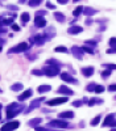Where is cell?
I'll return each mask as SVG.
<instances>
[{
  "label": "cell",
  "mask_w": 116,
  "mask_h": 131,
  "mask_svg": "<svg viewBox=\"0 0 116 131\" xmlns=\"http://www.w3.org/2000/svg\"><path fill=\"white\" fill-rule=\"evenodd\" d=\"M24 105H17L16 102H12V104H9L7 106V118H13V117H16L17 114H20V111L24 109Z\"/></svg>",
  "instance_id": "6da1fadb"
},
{
  "label": "cell",
  "mask_w": 116,
  "mask_h": 131,
  "mask_svg": "<svg viewBox=\"0 0 116 131\" xmlns=\"http://www.w3.org/2000/svg\"><path fill=\"white\" fill-rule=\"evenodd\" d=\"M44 75H46V76H50V77H54L57 76V75L61 73V68L59 67H54V66H48V67H45L44 69Z\"/></svg>",
  "instance_id": "7a4b0ae2"
},
{
  "label": "cell",
  "mask_w": 116,
  "mask_h": 131,
  "mask_svg": "<svg viewBox=\"0 0 116 131\" xmlns=\"http://www.w3.org/2000/svg\"><path fill=\"white\" fill-rule=\"evenodd\" d=\"M28 50H29V46H28V43H26V42H21V43L16 45L15 47H12L11 50L8 51V53H9V54H13V53L18 54V53H22V51H28Z\"/></svg>",
  "instance_id": "3957f363"
},
{
  "label": "cell",
  "mask_w": 116,
  "mask_h": 131,
  "mask_svg": "<svg viewBox=\"0 0 116 131\" xmlns=\"http://www.w3.org/2000/svg\"><path fill=\"white\" fill-rule=\"evenodd\" d=\"M18 126H20L18 121H11V122H7L5 125H3L0 131H15Z\"/></svg>",
  "instance_id": "277c9868"
},
{
  "label": "cell",
  "mask_w": 116,
  "mask_h": 131,
  "mask_svg": "<svg viewBox=\"0 0 116 131\" xmlns=\"http://www.w3.org/2000/svg\"><path fill=\"white\" fill-rule=\"evenodd\" d=\"M49 127H57V129H67L70 127V125L67 122H65V121H50L48 123Z\"/></svg>",
  "instance_id": "5b68a950"
},
{
  "label": "cell",
  "mask_w": 116,
  "mask_h": 131,
  "mask_svg": "<svg viewBox=\"0 0 116 131\" xmlns=\"http://www.w3.org/2000/svg\"><path fill=\"white\" fill-rule=\"evenodd\" d=\"M65 102H67V97H58V98H53V100L46 101V104H48L49 106H55V105L65 104Z\"/></svg>",
  "instance_id": "8992f818"
},
{
  "label": "cell",
  "mask_w": 116,
  "mask_h": 131,
  "mask_svg": "<svg viewBox=\"0 0 116 131\" xmlns=\"http://www.w3.org/2000/svg\"><path fill=\"white\" fill-rule=\"evenodd\" d=\"M45 100L44 97H41V98H37V100H34V101H32V104H30V106L28 107V109L24 111L25 114H28V113H30V111H33V109H36V107H40V104L42 102Z\"/></svg>",
  "instance_id": "52a82bcc"
},
{
  "label": "cell",
  "mask_w": 116,
  "mask_h": 131,
  "mask_svg": "<svg viewBox=\"0 0 116 131\" xmlns=\"http://www.w3.org/2000/svg\"><path fill=\"white\" fill-rule=\"evenodd\" d=\"M103 126L104 127H107V126H112V127H115V113L108 114L107 117H106V119L103 122Z\"/></svg>",
  "instance_id": "ba28073f"
},
{
  "label": "cell",
  "mask_w": 116,
  "mask_h": 131,
  "mask_svg": "<svg viewBox=\"0 0 116 131\" xmlns=\"http://www.w3.org/2000/svg\"><path fill=\"white\" fill-rule=\"evenodd\" d=\"M59 75H61V79H62L63 81H66V83H71V84H78V81L71 76V75H69L67 72H61Z\"/></svg>",
  "instance_id": "9c48e42d"
},
{
  "label": "cell",
  "mask_w": 116,
  "mask_h": 131,
  "mask_svg": "<svg viewBox=\"0 0 116 131\" xmlns=\"http://www.w3.org/2000/svg\"><path fill=\"white\" fill-rule=\"evenodd\" d=\"M71 53L74 54V57L75 58H78V59H83V50H82V47H78V46H73L71 47Z\"/></svg>",
  "instance_id": "30bf717a"
},
{
  "label": "cell",
  "mask_w": 116,
  "mask_h": 131,
  "mask_svg": "<svg viewBox=\"0 0 116 131\" xmlns=\"http://www.w3.org/2000/svg\"><path fill=\"white\" fill-rule=\"evenodd\" d=\"M58 93H62V95H65V97L73 96V95H74V92H73L69 87H66V85H61V87H59V88H58Z\"/></svg>",
  "instance_id": "8fae6325"
},
{
  "label": "cell",
  "mask_w": 116,
  "mask_h": 131,
  "mask_svg": "<svg viewBox=\"0 0 116 131\" xmlns=\"http://www.w3.org/2000/svg\"><path fill=\"white\" fill-rule=\"evenodd\" d=\"M34 25L37 28H45L46 26V20L44 18V16H36V18H34Z\"/></svg>",
  "instance_id": "7c38bea8"
},
{
  "label": "cell",
  "mask_w": 116,
  "mask_h": 131,
  "mask_svg": "<svg viewBox=\"0 0 116 131\" xmlns=\"http://www.w3.org/2000/svg\"><path fill=\"white\" fill-rule=\"evenodd\" d=\"M67 32H69V34H79V33L83 32V28L79 25H73L67 29Z\"/></svg>",
  "instance_id": "4fadbf2b"
},
{
  "label": "cell",
  "mask_w": 116,
  "mask_h": 131,
  "mask_svg": "<svg viewBox=\"0 0 116 131\" xmlns=\"http://www.w3.org/2000/svg\"><path fill=\"white\" fill-rule=\"evenodd\" d=\"M32 95H33V91H32V89H26L25 92H22L21 95L17 97V100H18V101H25L26 98H29Z\"/></svg>",
  "instance_id": "5bb4252c"
},
{
  "label": "cell",
  "mask_w": 116,
  "mask_h": 131,
  "mask_svg": "<svg viewBox=\"0 0 116 131\" xmlns=\"http://www.w3.org/2000/svg\"><path fill=\"white\" fill-rule=\"evenodd\" d=\"M81 72L83 73V76L90 77V76H92V75H94L95 69H94V67H85V68H82V69H81Z\"/></svg>",
  "instance_id": "9a60e30c"
},
{
  "label": "cell",
  "mask_w": 116,
  "mask_h": 131,
  "mask_svg": "<svg viewBox=\"0 0 116 131\" xmlns=\"http://www.w3.org/2000/svg\"><path fill=\"white\" fill-rule=\"evenodd\" d=\"M45 41H46V38L44 37V34H37L33 37V42H36L37 45H44Z\"/></svg>",
  "instance_id": "2e32d148"
},
{
  "label": "cell",
  "mask_w": 116,
  "mask_h": 131,
  "mask_svg": "<svg viewBox=\"0 0 116 131\" xmlns=\"http://www.w3.org/2000/svg\"><path fill=\"white\" fill-rule=\"evenodd\" d=\"M54 35H55V30L53 29L52 26H49L48 29H46V33L44 34V37H45L46 39H50V38H53Z\"/></svg>",
  "instance_id": "e0dca14e"
},
{
  "label": "cell",
  "mask_w": 116,
  "mask_h": 131,
  "mask_svg": "<svg viewBox=\"0 0 116 131\" xmlns=\"http://www.w3.org/2000/svg\"><path fill=\"white\" fill-rule=\"evenodd\" d=\"M74 117V113L73 111H70V110H67V111H63V113H59L58 114V118H61V119H63V118H73Z\"/></svg>",
  "instance_id": "ac0fdd59"
},
{
  "label": "cell",
  "mask_w": 116,
  "mask_h": 131,
  "mask_svg": "<svg viewBox=\"0 0 116 131\" xmlns=\"http://www.w3.org/2000/svg\"><path fill=\"white\" fill-rule=\"evenodd\" d=\"M54 18L58 22H65V21H66V17H65V15H63V13H61V12H55L54 13Z\"/></svg>",
  "instance_id": "d6986e66"
},
{
  "label": "cell",
  "mask_w": 116,
  "mask_h": 131,
  "mask_svg": "<svg viewBox=\"0 0 116 131\" xmlns=\"http://www.w3.org/2000/svg\"><path fill=\"white\" fill-rule=\"evenodd\" d=\"M41 122H42V119H41V118H33L32 121L28 122V126H30V127H37Z\"/></svg>",
  "instance_id": "ffe728a7"
},
{
  "label": "cell",
  "mask_w": 116,
  "mask_h": 131,
  "mask_svg": "<svg viewBox=\"0 0 116 131\" xmlns=\"http://www.w3.org/2000/svg\"><path fill=\"white\" fill-rule=\"evenodd\" d=\"M50 89H52L50 85H40L37 88V92L38 93H46V92H50Z\"/></svg>",
  "instance_id": "44dd1931"
},
{
  "label": "cell",
  "mask_w": 116,
  "mask_h": 131,
  "mask_svg": "<svg viewBox=\"0 0 116 131\" xmlns=\"http://www.w3.org/2000/svg\"><path fill=\"white\" fill-rule=\"evenodd\" d=\"M46 64L48 66H54V67H61L62 66L61 62H58V60H55V59H48L46 60Z\"/></svg>",
  "instance_id": "7402d4cb"
},
{
  "label": "cell",
  "mask_w": 116,
  "mask_h": 131,
  "mask_svg": "<svg viewBox=\"0 0 116 131\" xmlns=\"http://www.w3.org/2000/svg\"><path fill=\"white\" fill-rule=\"evenodd\" d=\"M83 12H85V15L86 16H92V15H95L96 12V9H94V8H90V7H87V8H83Z\"/></svg>",
  "instance_id": "603a6c76"
},
{
  "label": "cell",
  "mask_w": 116,
  "mask_h": 131,
  "mask_svg": "<svg viewBox=\"0 0 116 131\" xmlns=\"http://www.w3.org/2000/svg\"><path fill=\"white\" fill-rule=\"evenodd\" d=\"M11 89H12L13 92H18V91L24 89V85H22L21 83H16V84H13V85L11 87Z\"/></svg>",
  "instance_id": "cb8c5ba5"
},
{
  "label": "cell",
  "mask_w": 116,
  "mask_h": 131,
  "mask_svg": "<svg viewBox=\"0 0 116 131\" xmlns=\"http://www.w3.org/2000/svg\"><path fill=\"white\" fill-rule=\"evenodd\" d=\"M82 12H83V7H82V5H79V7H77L75 9H74V12H73V16L75 17V18H78Z\"/></svg>",
  "instance_id": "d4e9b609"
},
{
  "label": "cell",
  "mask_w": 116,
  "mask_h": 131,
  "mask_svg": "<svg viewBox=\"0 0 116 131\" xmlns=\"http://www.w3.org/2000/svg\"><path fill=\"white\" fill-rule=\"evenodd\" d=\"M29 20H30L29 13H28V12H24V13L21 15V21H22V24H26V22L29 21Z\"/></svg>",
  "instance_id": "484cf974"
},
{
  "label": "cell",
  "mask_w": 116,
  "mask_h": 131,
  "mask_svg": "<svg viewBox=\"0 0 116 131\" xmlns=\"http://www.w3.org/2000/svg\"><path fill=\"white\" fill-rule=\"evenodd\" d=\"M55 53H69V50L65 47V46H57V47L54 49Z\"/></svg>",
  "instance_id": "4316f807"
},
{
  "label": "cell",
  "mask_w": 116,
  "mask_h": 131,
  "mask_svg": "<svg viewBox=\"0 0 116 131\" xmlns=\"http://www.w3.org/2000/svg\"><path fill=\"white\" fill-rule=\"evenodd\" d=\"M100 121H102V115L99 114V115H96L95 118L91 121V123H90V125H91V126H96V125H98V123L100 122Z\"/></svg>",
  "instance_id": "83f0119b"
},
{
  "label": "cell",
  "mask_w": 116,
  "mask_h": 131,
  "mask_svg": "<svg viewBox=\"0 0 116 131\" xmlns=\"http://www.w3.org/2000/svg\"><path fill=\"white\" fill-rule=\"evenodd\" d=\"M82 50H83V53H89V54H94V49L92 47H89L87 45L85 46H82Z\"/></svg>",
  "instance_id": "f1b7e54d"
},
{
  "label": "cell",
  "mask_w": 116,
  "mask_h": 131,
  "mask_svg": "<svg viewBox=\"0 0 116 131\" xmlns=\"http://www.w3.org/2000/svg\"><path fill=\"white\" fill-rule=\"evenodd\" d=\"M95 87H96V84H95V83H91V84H89V85H87L86 91H87V92H94Z\"/></svg>",
  "instance_id": "f546056e"
},
{
  "label": "cell",
  "mask_w": 116,
  "mask_h": 131,
  "mask_svg": "<svg viewBox=\"0 0 116 131\" xmlns=\"http://www.w3.org/2000/svg\"><path fill=\"white\" fill-rule=\"evenodd\" d=\"M94 92L99 95V93L104 92V87H103V85H96V87H95V89H94Z\"/></svg>",
  "instance_id": "4dcf8cb0"
},
{
  "label": "cell",
  "mask_w": 116,
  "mask_h": 131,
  "mask_svg": "<svg viewBox=\"0 0 116 131\" xmlns=\"http://www.w3.org/2000/svg\"><path fill=\"white\" fill-rule=\"evenodd\" d=\"M32 75H37V76H42L44 71L42 69H32Z\"/></svg>",
  "instance_id": "1f68e13d"
},
{
  "label": "cell",
  "mask_w": 116,
  "mask_h": 131,
  "mask_svg": "<svg viewBox=\"0 0 116 131\" xmlns=\"http://www.w3.org/2000/svg\"><path fill=\"white\" fill-rule=\"evenodd\" d=\"M40 3H41L40 0H30V1H28V4H29L30 7H37Z\"/></svg>",
  "instance_id": "d6a6232c"
},
{
  "label": "cell",
  "mask_w": 116,
  "mask_h": 131,
  "mask_svg": "<svg viewBox=\"0 0 116 131\" xmlns=\"http://www.w3.org/2000/svg\"><path fill=\"white\" fill-rule=\"evenodd\" d=\"M86 45H87V46L90 45V46H92V47H96V45H98V43H96V41H91V39H87V41H86Z\"/></svg>",
  "instance_id": "836d02e7"
},
{
  "label": "cell",
  "mask_w": 116,
  "mask_h": 131,
  "mask_svg": "<svg viewBox=\"0 0 116 131\" xmlns=\"http://www.w3.org/2000/svg\"><path fill=\"white\" fill-rule=\"evenodd\" d=\"M7 9H9V11H17V9H18V7L17 5H12V4H9V5H7Z\"/></svg>",
  "instance_id": "e575fe53"
},
{
  "label": "cell",
  "mask_w": 116,
  "mask_h": 131,
  "mask_svg": "<svg viewBox=\"0 0 116 131\" xmlns=\"http://www.w3.org/2000/svg\"><path fill=\"white\" fill-rule=\"evenodd\" d=\"M111 72H112L111 69H107V71H103V72H102V76H103V77H108L110 75H111Z\"/></svg>",
  "instance_id": "d590c367"
},
{
  "label": "cell",
  "mask_w": 116,
  "mask_h": 131,
  "mask_svg": "<svg viewBox=\"0 0 116 131\" xmlns=\"http://www.w3.org/2000/svg\"><path fill=\"white\" fill-rule=\"evenodd\" d=\"M73 105L75 106V107H78V106L81 107V106L83 105V101H74V102H73Z\"/></svg>",
  "instance_id": "8d00e7d4"
},
{
  "label": "cell",
  "mask_w": 116,
  "mask_h": 131,
  "mask_svg": "<svg viewBox=\"0 0 116 131\" xmlns=\"http://www.w3.org/2000/svg\"><path fill=\"white\" fill-rule=\"evenodd\" d=\"M11 26H12V30H15V32H20V26H18V25H16V24H12Z\"/></svg>",
  "instance_id": "74e56055"
},
{
  "label": "cell",
  "mask_w": 116,
  "mask_h": 131,
  "mask_svg": "<svg viewBox=\"0 0 116 131\" xmlns=\"http://www.w3.org/2000/svg\"><path fill=\"white\" fill-rule=\"evenodd\" d=\"M46 7H48L49 9H55V5H54L53 3H50V1H48V3H46Z\"/></svg>",
  "instance_id": "f35d334b"
},
{
  "label": "cell",
  "mask_w": 116,
  "mask_h": 131,
  "mask_svg": "<svg viewBox=\"0 0 116 131\" xmlns=\"http://www.w3.org/2000/svg\"><path fill=\"white\" fill-rule=\"evenodd\" d=\"M36 131H49L48 129H45V127H40V126H37V127H34Z\"/></svg>",
  "instance_id": "ab89813d"
},
{
  "label": "cell",
  "mask_w": 116,
  "mask_h": 131,
  "mask_svg": "<svg viewBox=\"0 0 116 131\" xmlns=\"http://www.w3.org/2000/svg\"><path fill=\"white\" fill-rule=\"evenodd\" d=\"M115 37H112V38L110 39V45H111V47H115Z\"/></svg>",
  "instance_id": "60d3db41"
},
{
  "label": "cell",
  "mask_w": 116,
  "mask_h": 131,
  "mask_svg": "<svg viewBox=\"0 0 116 131\" xmlns=\"http://www.w3.org/2000/svg\"><path fill=\"white\" fill-rule=\"evenodd\" d=\"M115 88H116V85H115V84H112V85L108 87V91L110 92H115Z\"/></svg>",
  "instance_id": "b9f144b4"
},
{
  "label": "cell",
  "mask_w": 116,
  "mask_h": 131,
  "mask_svg": "<svg viewBox=\"0 0 116 131\" xmlns=\"http://www.w3.org/2000/svg\"><path fill=\"white\" fill-rule=\"evenodd\" d=\"M115 51H116V50H115V47H111V49H108V50H107V54H115Z\"/></svg>",
  "instance_id": "7bdbcfd3"
},
{
  "label": "cell",
  "mask_w": 116,
  "mask_h": 131,
  "mask_svg": "<svg viewBox=\"0 0 116 131\" xmlns=\"http://www.w3.org/2000/svg\"><path fill=\"white\" fill-rule=\"evenodd\" d=\"M45 13H46L45 11H38V12H37V13H36V16H44V15H45Z\"/></svg>",
  "instance_id": "ee69618b"
},
{
  "label": "cell",
  "mask_w": 116,
  "mask_h": 131,
  "mask_svg": "<svg viewBox=\"0 0 116 131\" xmlns=\"http://www.w3.org/2000/svg\"><path fill=\"white\" fill-rule=\"evenodd\" d=\"M106 67H108V69H111V71H112V69L115 68V64H106Z\"/></svg>",
  "instance_id": "f6af8a7d"
},
{
  "label": "cell",
  "mask_w": 116,
  "mask_h": 131,
  "mask_svg": "<svg viewBox=\"0 0 116 131\" xmlns=\"http://www.w3.org/2000/svg\"><path fill=\"white\" fill-rule=\"evenodd\" d=\"M59 4H67V0H58Z\"/></svg>",
  "instance_id": "bcb514c9"
},
{
  "label": "cell",
  "mask_w": 116,
  "mask_h": 131,
  "mask_svg": "<svg viewBox=\"0 0 116 131\" xmlns=\"http://www.w3.org/2000/svg\"><path fill=\"white\" fill-rule=\"evenodd\" d=\"M0 33H7V28H0Z\"/></svg>",
  "instance_id": "7dc6e473"
},
{
  "label": "cell",
  "mask_w": 116,
  "mask_h": 131,
  "mask_svg": "<svg viewBox=\"0 0 116 131\" xmlns=\"http://www.w3.org/2000/svg\"><path fill=\"white\" fill-rule=\"evenodd\" d=\"M91 22H92V20H91V18H87V20H86V24H87V25H89V24H91Z\"/></svg>",
  "instance_id": "c3c4849f"
},
{
  "label": "cell",
  "mask_w": 116,
  "mask_h": 131,
  "mask_svg": "<svg viewBox=\"0 0 116 131\" xmlns=\"http://www.w3.org/2000/svg\"><path fill=\"white\" fill-rule=\"evenodd\" d=\"M1 107H3V105H1V104H0V110H1Z\"/></svg>",
  "instance_id": "681fc988"
},
{
  "label": "cell",
  "mask_w": 116,
  "mask_h": 131,
  "mask_svg": "<svg viewBox=\"0 0 116 131\" xmlns=\"http://www.w3.org/2000/svg\"><path fill=\"white\" fill-rule=\"evenodd\" d=\"M1 92H3V91H1V89H0V93H1Z\"/></svg>",
  "instance_id": "f907efd6"
},
{
  "label": "cell",
  "mask_w": 116,
  "mask_h": 131,
  "mask_svg": "<svg viewBox=\"0 0 116 131\" xmlns=\"http://www.w3.org/2000/svg\"><path fill=\"white\" fill-rule=\"evenodd\" d=\"M112 131H115V129H112Z\"/></svg>",
  "instance_id": "816d5d0a"
},
{
  "label": "cell",
  "mask_w": 116,
  "mask_h": 131,
  "mask_svg": "<svg viewBox=\"0 0 116 131\" xmlns=\"http://www.w3.org/2000/svg\"><path fill=\"white\" fill-rule=\"evenodd\" d=\"M0 51H1V47H0Z\"/></svg>",
  "instance_id": "f5cc1de1"
},
{
  "label": "cell",
  "mask_w": 116,
  "mask_h": 131,
  "mask_svg": "<svg viewBox=\"0 0 116 131\" xmlns=\"http://www.w3.org/2000/svg\"><path fill=\"white\" fill-rule=\"evenodd\" d=\"M49 131H53V130H49Z\"/></svg>",
  "instance_id": "db71d44e"
}]
</instances>
